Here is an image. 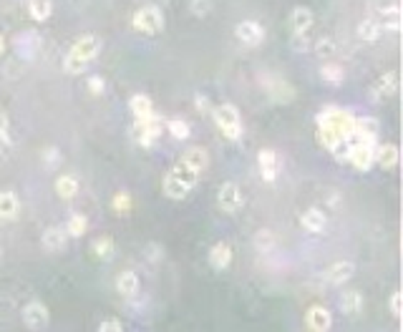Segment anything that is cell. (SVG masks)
I'll list each match as a JSON object with an SVG mask.
<instances>
[{
  "mask_svg": "<svg viewBox=\"0 0 403 332\" xmlns=\"http://www.w3.org/2000/svg\"><path fill=\"white\" fill-rule=\"evenodd\" d=\"M99 53H101V38L99 35H94V33L81 35V38L71 45V50L66 53V58H63V71L66 73L86 71V66H89Z\"/></svg>",
  "mask_w": 403,
  "mask_h": 332,
  "instance_id": "obj_1",
  "label": "cell"
},
{
  "mask_svg": "<svg viewBox=\"0 0 403 332\" xmlns=\"http://www.w3.org/2000/svg\"><path fill=\"white\" fill-rule=\"evenodd\" d=\"M197 179H199V174L192 172L187 164H182V161H179L174 169H169V172H166L164 194L169 197V199H174V201L184 199V197H189V192L197 187Z\"/></svg>",
  "mask_w": 403,
  "mask_h": 332,
  "instance_id": "obj_2",
  "label": "cell"
},
{
  "mask_svg": "<svg viewBox=\"0 0 403 332\" xmlns=\"http://www.w3.org/2000/svg\"><path fill=\"white\" fill-rule=\"evenodd\" d=\"M353 121H355L353 114H350V111H345V109H340V106H326V109L318 114V118H315V123H318V126H328L331 131H335L340 138L353 136Z\"/></svg>",
  "mask_w": 403,
  "mask_h": 332,
  "instance_id": "obj_3",
  "label": "cell"
},
{
  "mask_svg": "<svg viewBox=\"0 0 403 332\" xmlns=\"http://www.w3.org/2000/svg\"><path fill=\"white\" fill-rule=\"evenodd\" d=\"M212 118L220 126L222 136L230 138V141H240L242 138V118H240L237 106L232 104H222L212 109Z\"/></svg>",
  "mask_w": 403,
  "mask_h": 332,
  "instance_id": "obj_4",
  "label": "cell"
},
{
  "mask_svg": "<svg viewBox=\"0 0 403 332\" xmlns=\"http://www.w3.org/2000/svg\"><path fill=\"white\" fill-rule=\"evenodd\" d=\"M161 133H164V121L156 114H151L146 118H136L131 126V138L139 146H151Z\"/></svg>",
  "mask_w": 403,
  "mask_h": 332,
  "instance_id": "obj_5",
  "label": "cell"
},
{
  "mask_svg": "<svg viewBox=\"0 0 403 332\" xmlns=\"http://www.w3.org/2000/svg\"><path fill=\"white\" fill-rule=\"evenodd\" d=\"M131 26L136 28L139 33L154 35V33H159L161 28H164V13H161L156 6H144V8H139V11L134 13Z\"/></svg>",
  "mask_w": 403,
  "mask_h": 332,
  "instance_id": "obj_6",
  "label": "cell"
},
{
  "mask_svg": "<svg viewBox=\"0 0 403 332\" xmlns=\"http://www.w3.org/2000/svg\"><path fill=\"white\" fill-rule=\"evenodd\" d=\"M50 322V312L41 299H33L23 307V325L28 327L31 332H43Z\"/></svg>",
  "mask_w": 403,
  "mask_h": 332,
  "instance_id": "obj_7",
  "label": "cell"
},
{
  "mask_svg": "<svg viewBox=\"0 0 403 332\" xmlns=\"http://www.w3.org/2000/svg\"><path fill=\"white\" fill-rule=\"evenodd\" d=\"M217 204L225 214H237L245 204V197H242V189L237 187L235 182H225L217 192Z\"/></svg>",
  "mask_w": 403,
  "mask_h": 332,
  "instance_id": "obj_8",
  "label": "cell"
},
{
  "mask_svg": "<svg viewBox=\"0 0 403 332\" xmlns=\"http://www.w3.org/2000/svg\"><path fill=\"white\" fill-rule=\"evenodd\" d=\"M398 89H401V76H398V71H388V73H383L376 83H373V89H370V99L373 101L391 99V96L398 94Z\"/></svg>",
  "mask_w": 403,
  "mask_h": 332,
  "instance_id": "obj_9",
  "label": "cell"
},
{
  "mask_svg": "<svg viewBox=\"0 0 403 332\" xmlns=\"http://www.w3.org/2000/svg\"><path fill=\"white\" fill-rule=\"evenodd\" d=\"M235 35H237V40L242 45L254 48V45H260L262 40H265V28H262L257 21H242V23H237V28H235Z\"/></svg>",
  "mask_w": 403,
  "mask_h": 332,
  "instance_id": "obj_10",
  "label": "cell"
},
{
  "mask_svg": "<svg viewBox=\"0 0 403 332\" xmlns=\"http://www.w3.org/2000/svg\"><path fill=\"white\" fill-rule=\"evenodd\" d=\"M305 325L310 332H331L333 327V312L323 304H313L308 312H305Z\"/></svg>",
  "mask_w": 403,
  "mask_h": 332,
  "instance_id": "obj_11",
  "label": "cell"
},
{
  "mask_svg": "<svg viewBox=\"0 0 403 332\" xmlns=\"http://www.w3.org/2000/svg\"><path fill=\"white\" fill-rule=\"evenodd\" d=\"M265 91L275 104H290L295 99V89L285 78H277V76H267L265 78Z\"/></svg>",
  "mask_w": 403,
  "mask_h": 332,
  "instance_id": "obj_12",
  "label": "cell"
},
{
  "mask_svg": "<svg viewBox=\"0 0 403 332\" xmlns=\"http://www.w3.org/2000/svg\"><path fill=\"white\" fill-rule=\"evenodd\" d=\"M355 275V265L348 260H340V262H333L326 272H323V280L326 284H333V287H340L343 282H348L350 277Z\"/></svg>",
  "mask_w": 403,
  "mask_h": 332,
  "instance_id": "obj_13",
  "label": "cell"
},
{
  "mask_svg": "<svg viewBox=\"0 0 403 332\" xmlns=\"http://www.w3.org/2000/svg\"><path fill=\"white\" fill-rule=\"evenodd\" d=\"M378 131H381V123L373 116H355L353 121V133L363 141H370V144H378Z\"/></svg>",
  "mask_w": 403,
  "mask_h": 332,
  "instance_id": "obj_14",
  "label": "cell"
},
{
  "mask_svg": "<svg viewBox=\"0 0 403 332\" xmlns=\"http://www.w3.org/2000/svg\"><path fill=\"white\" fill-rule=\"evenodd\" d=\"M257 166H260V174L265 182H275L277 174H280V159H277L275 149H262L257 154Z\"/></svg>",
  "mask_w": 403,
  "mask_h": 332,
  "instance_id": "obj_15",
  "label": "cell"
},
{
  "mask_svg": "<svg viewBox=\"0 0 403 332\" xmlns=\"http://www.w3.org/2000/svg\"><path fill=\"white\" fill-rule=\"evenodd\" d=\"M313 23H315V16L310 8L298 6L293 13H290V31H293V35H308Z\"/></svg>",
  "mask_w": 403,
  "mask_h": 332,
  "instance_id": "obj_16",
  "label": "cell"
},
{
  "mask_svg": "<svg viewBox=\"0 0 403 332\" xmlns=\"http://www.w3.org/2000/svg\"><path fill=\"white\" fill-rule=\"evenodd\" d=\"M182 164H187L192 172L202 174L207 172V166H210V154H207V149H202V146H192V149H187V154L182 156Z\"/></svg>",
  "mask_w": 403,
  "mask_h": 332,
  "instance_id": "obj_17",
  "label": "cell"
},
{
  "mask_svg": "<svg viewBox=\"0 0 403 332\" xmlns=\"http://www.w3.org/2000/svg\"><path fill=\"white\" fill-rule=\"evenodd\" d=\"M230 262H232V247H230L227 242H217L215 247L210 249V267L217 272H222L230 267Z\"/></svg>",
  "mask_w": 403,
  "mask_h": 332,
  "instance_id": "obj_18",
  "label": "cell"
},
{
  "mask_svg": "<svg viewBox=\"0 0 403 332\" xmlns=\"http://www.w3.org/2000/svg\"><path fill=\"white\" fill-rule=\"evenodd\" d=\"M398 156H401V154H398V146L396 144H378L373 164H378L381 169L391 172V169H396V166H398Z\"/></svg>",
  "mask_w": 403,
  "mask_h": 332,
  "instance_id": "obj_19",
  "label": "cell"
},
{
  "mask_svg": "<svg viewBox=\"0 0 403 332\" xmlns=\"http://www.w3.org/2000/svg\"><path fill=\"white\" fill-rule=\"evenodd\" d=\"M21 214V201L16 192H0V221H13Z\"/></svg>",
  "mask_w": 403,
  "mask_h": 332,
  "instance_id": "obj_20",
  "label": "cell"
},
{
  "mask_svg": "<svg viewBox=\"0 0 403 332\" xmlns=\"http://www.w3.org/2000/svg\"><path fill=\"white\" fill-rule=\"evenodd\" d=\"M117 292L122 294V297H127V299L136 297V292H139V275H136V272L124 270L122 275L117 277Z\"/></svg>",
  "mask_w": 403,
  "mask_h": 332,
  "instance_id": "obj_21",
  "label": "cell"
},
{
  "mask_svg": "<svg viewBox=\"0 0 403 332\" xmlns=\"http://www.w3.org/2000/svg\"><path fill=\"white\" fill-rule=\"evenodd\" d=\"M326 221H328L326 214H323L318 206H313V209H308L303 216H300V224H303V229L310 234H321L323 229H326Z\"/></svg>",
  "mask_w": 403,
  "mask_h": 332,
  "instance_id": "obj_22",
  "label": "cell"
},
{
  "mask_svg": "<svg viewBox=\"0 0 403 332\" xmlns=\"http://www.w3.org/2000/svg\"><path fill=\"white\" fill-rule=\"evenodd\" d=\"M338 304H340V310L348 317H355L363 310V294H360L358 289H345V292L340 294V302Z\"/></svg>",
  "mask_w": 403,
  "mask_h": 332,
  "instance_id": "obj_23",
  "label": "cell"
},
{
  "mask_svg": "<svg viewBox=\"0 0 403 332\" xmlns=\"http://www.w3.org/2000/svg\"><path fill=\"white\" fill-rule=\"evenodd\" d=\"M66 242H68V234L63 232L61 227H48L43 232V239H41L43 249H48V252H61V249L66 247Z\"/></svg>",
  "mask_w": 403,
  "mask_h": 332,
  "instance_id": "obj_24",
  "label": "cell"
},
{
  "mask_svg": "<svg viewBox=\"0 0 403 332\" xmlns=\"http://www.w3.org/2000/svg\"><path fill=\"white\" fill-rule=\"evenodd\" d=\"M381 31H391V33H398L401 31V8L398 6H388L383 8L381 18H376Z\"/></svg>",
  "mask_w": 403,
  "mask_h": 332,
  "instance_id": "obj_25",
  "label": "cell"
},
{
  "mask_svg": "<svg viewBox=\"0 0 403 332\" xmlns=\"http://www.w3.org/2000/svg\"><path fill=\"white\" fill-rule=\"evenodd\" d=\"M129 111L134 114V118H146L154 114V104H151L149 96H144V94H136L129 99Z\"/></svg>",
  "mask_w": 403,
  "mask_h": 332,
  "instance_id": "obj_26",
  "label": "cell"
},
{
  "mask_svg": "<svg viewBox=\"0 0 403 332\" xmlns=\"http://www.w3.org/2000/svg\"><path fill=\"white\" fill-rule=\"evenodd\" d=\"M55 194L61 197V199H73L78 194V179L73 174H61V177L55 179Z\"/></svg>",
  "mask_w": 403,
  "mask_h": 332,
  "instance_id": "obj_27",
  "label": "cell"
},
{
  "mask_svg": "<svg viewBox=\"0 0 403 332\" xmlns=\"http://www.w3.org/2000/svg\"><path fill=\"white\" fill-rule=\"evenodd\" d=\"M16 48H18V53H23L26 58H33V53L41 48V38L33 33V31H26V33H21L16 38Z\"/></svg>",
  "mask_w": 403,
  "mask_h": 332,
  "instance_id": "obj_28",
  "label": "cell"
},
{
  "mask_svg": "<svg viewBox=\"0 0 403 332\" xmlns=\"http://www.w3.org/2000/svg\"><path fill=\"white\" fill-rule=\"evenodd\" d=\"M91 252H94L96 260H111L114 252H117V244H114V239L104 234V237H96L91 242Z\"/></svg>",
  "mask_w": 403,
  "mask_h": 332,
  "instance_id": "obj_29",
  "label": "cell"
},
{
  "mask_svg": "<svg viewBox=\"0 0 403 332\" xmlns=\"http://www.w3.org/2000/svg\"><path fill=\"white\" fill-rule=\"evenodd\" d=\"M28 13L38 23L48 21L50 13H53V0H28Z\"/></svg>",
  "mask_w": 403,
  "mask_h": 332,
  "instance_id": "obj_30",
  "label": "cell"
},
{
  "mask_svg": "<svg viewBox=\"0 0 403 332\" xmlns=\"http://www.w3.org/2000/svg\"><path fill=\"white\" fill-rule=\"evenodd\" d=\"M63 232H66L68 237H83V234L89 232V219L83 214H71L66 221V227H63Z\"/></svg>",
  "mask_w": 403,
  "mask_h": 332,
  "instance_id": "obj_31",
  "label": "cell"
},
{
  "mask_svg": "<svg viewBox=\"0 0 403 332\" xmlns=\"http://www.w3.org/2000/svg\"><path fill=\"white\" fill-rule=\"evenodd\" d=\"M381 26H378V21L376 18H368V21H363L358 26V35H360V40H368V43H373V40H378L381 38Z\"/></svg>",
  "mask_w": 403,
  "mask_h": 332,
  "instance_id": "obj_32",
  "label": "cell"
},
{
  "mask_svg": "<svg viewBox=\"0 0 403 332\" xmlns=\"http://www.w3.org/2000/svg\"><path fill=\"white\" fill-rule=\"evenodd\" d=\"M321 78L326 83H331V86H338V83L345 81V71H343V66H338V63H326V66L321 68Z\"/></svg>",
  "mask_w": 403,
  "mask_h": 332,
  "instance_id": "obj_33",
  "label": "cell"
},
{
  "mask_svg": "<svg viewBox=\"0 0 403 332\" xmlns=\"http://www.w3.org/2000/svg\"><path fill=\"white\" fill-rule=\"evenodd\" d=\"M164 128L171 133V136L177 138V141H187L189 133H192V131H189V123L182 121V118H169V121L164 123Z\"/></svg>",
  "mask_w": 403,
  "mask_h": 332,
  "instance_id": "obj_34",
  "label": "cell"
},
{
  "mask_svg": "<svg viewBox=\"0 0 403 332\" xmlns=\"http://www.w3.org/2000/svg\"><path fill=\"white\" fill-rule=\"evenodd\" d=\"M252 242H254V247H257V252H270V249H275L277 239L270 229H260V232L254 234Z\"/></svg>",
  "mask_w": 403,
  "mask_h": 332,
  "instance_id": "obj_35",
  "label": "cell"
},
{
  "mask_svg": "<svg viewBox=\"0 0 403 332\" xmlns=\"http://www.w3.org/2000/svg\"><path fill=\"white\" fill-rule=\"evenodd\" d=\"M111 206H114L117 214H129V211H131V197H129L127 192H119L117 197L111 199Z\"/></svg>",
  "mask_w": 403,
  "mask_h": 332,
  "instance_id": "obj_36",
  "label": "cell"
},
{
  "mask_svg": "<svg viewBox=\"0 0 403 332\" xmlns=\"http://www.w3.org/2000/svg\"><path fill=\"white\" fill-rule=\"evenodd\" d=\"M315 50H318V55H321V58H331V55H335L338 43L333 38H321L318 43H315Z\"/></svg>",
  "mask_w": 403,
  "mask_h": 332,
  "instance_id": "obj_37",
  "label": "cell"
},
{
  "mask_svg": "<svg viewBox=\"0 0 403 332\" xmlns=\"http://www.w3.org/2000/svg\"><path fill=\"white\" fill-rule=\"evenodd\" d=\"M58 164H61V151L53 149V146H48V149L43 151V166L45 169H55Z\"/></svg>",
  "mask_w": 403,
  "mask_h": 332,
  "instance_id": "obj_38",
  "label": "cell"
},
{
  "mask_svg": "<svg viewBox=\"0 0 403 332\" xmlns=\"http://www.w3.org/2000/svg\"><path fill=\"white\" fill-rule=\"evenodd\" d=\"M388 307H391V315L393 317H401L403 315V294L401 292H393L391 299H388Z\"/></svg>",
  "mask_w": 403,
  "mask_h": 332,
  "instance_id": "obj_39",
  "label": "cell"
},
{
  "mask_svg": "<svg viewBox=\"0 0 403 332\" xmlns=\"http://www.w3.org/2000/svg\"><path fill=\"white\" fill-rule=\"evenodd\" d=\"M161 257H164V249H161V244H156V242H149V244H146V260L159 262Z\"/></svg>",
  "mask_w": 403,
  "mask_h": 332,
  "instance_id": "obj_40",
  "label": "cell"
},
{
  "mask_svg": "<svg viewBox=\"0 0 403 332\" xmlns=\"http://www.w3.org/2000/svg\"><path fill=\"white\" fill-rule=\"evenodd\" d=\"M210 11H212V0H192L194 16H207Z\"/></svg>",
  "mask_w": 403,
  "mask_h": 332,
  "instance_id": "obj_41",
  "label": "cell"
},
{
  "mask_svg": "<svg viewBox=\"0 0 403 332\" xmlns=\"http://www.w3.org/2000/svg\"><path fill=\"white\" fill-rule=\"evenodd\" d=\"M89 91H91L94 96H101V94L106 91V81H104L101 76H91V78H89Z\"/></svg>",
  "mask_w": 403,
  "mask_h": 332,
  "instance_id": "obj_42",
  "label": "cell"
},
{
  "mask_svg": "<svg viewBox=\"0 0 403 332\" xmlns=\"http://www.w3.org/2000/svg\"><path fill=\"white\" fill-rule=\"evenodd\" d=\"M99 332H124V327L117 317H109V320H104L99 325Z\"/></svg>",
  "mask_w": 403,
  "mask_h": 332,
  "instance_id": "obj_43",
  "label": "cell"
},
{
  "mask_svg": "<svg viewBox=\"0 0 403 332\" xmlns=\"http://www.w3.org/2000/svg\"><path fill=\"white\" fill-rule=\"evenodd\" d=\"M293 48L298 50V53H303V50L308 48V35H293Z\"/></svg>",
  "mask_w": 403,
  "mask_h": 332,
  "instance_id": "obj_44",
  "label": "cell"
},
{
  "mask_svg": "<svg viewBox=\"0 0 403 332\" xmlns=\"http://www.w3.org/2000/svg\"><path fill=\"white\" fill-rule=\"evenodd\" d=\"M11 146H13L11 136H8V133H0V156H6L8 151H11Z\"/></svg>",
  "mask_w": 403,
  "mask_h": 332,
  "instance_id": "obj_45",
  "label": "cell"
},
{
  "mask_svg": "<svg viewBox=\"0 0 403 332\" xmlns=\"http://www.w3.org/2000/svg\"><path fill=\"white\" fill-rule=\"evenodd\" d=\"M194 104H197V109H205V114H212V106H210V99H207V96H197Z\"/></svg>",
  "mask_w": 403,
  "mask_h": 332,
  "instance_id": "obj_46",
  "label": "cell"
},
{
  "mask_svg": "<svg viewBox=\"0 0 403 332\" xmlns=\"http://www.w3.org/2000/svg\"><path fill=\"white\" fill-rule=\"evenodd\" d=\"M8 128H11V121H8L6 111H0V133H8Z\"/></svg>",
  "mask_w": 403,
  "mask_h": 332,
  "instance_id": "obj_47",
  "label": "cell"
},
{
  "mask_svg": "<svg viewBox=\"0 0 403 332\" xmlns=\"http://www.w3.org/2000/svg\"><path fill=\"white\" fill-rule=\"evenodd\" d=\"M8 50V43H6V38H3V33H0V55L6 53Z\"/></svg>",
  "mask_w": 403,
  "mask_h": 332,
  "instance_id": "obj_48",
  "label": "cell"
}]
</instances>
